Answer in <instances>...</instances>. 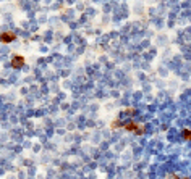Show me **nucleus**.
I'll list each match as a JSON object with an SVG mask.
<instances>
[{
    "label": "nucleus",
    "mask_w": 191,
    "mask_h": 179,
    "mask_svg": "<svg viewBox=\"0 0 191 179\" xmlns=\"http://www.w3.org/2000/svg\"><path fill=\"white\" fill-rule=\"evenodd\" d=\"M15 39H16V35L13 34V32H10V31L2 32V35H0V40H2V42H5V44H8V42L15 40Z\"/></svg>",
    "instance_id": "nucleus-1"
},
{
    "label": "nucleus",
    "mask_w": 191,
    "mask_h": 179,
    "mask_svg": "<svg viewBox=\"0 0 191 179\" xmlns=\"http://www.w3.org/2000/svg\"><path fill=\"white\" fill-rule=\"evenodd\" d=\"M11 65L15 68H21V65H24V58L23 56H15V58L11 60Z\"/></svg>",
    "instance_id": "nucleus-2"
}]
</instances>
